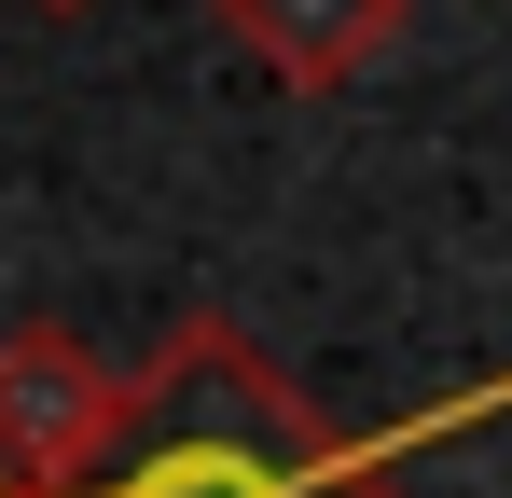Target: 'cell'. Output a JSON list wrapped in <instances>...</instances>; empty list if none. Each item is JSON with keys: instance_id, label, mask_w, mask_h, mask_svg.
Listing matches in <instances>:
<instances>
[{"instance_id": "cell-1", "label": "cell", "mask_w": 512, "mask_h": 498, "mask_svg": "<svg viewBox=\"0 0 512 498\" xmlns=\"http://www.w3.org/2000/svg\"><path fill=\"white\" fill-rule=\"evenodd\" d=\"M429 429H402V443H429ZM402 443H346L236 319H180L139 360L125 443L84 498H402Z\"/></svg>"}, {"instance_id": "cell-2", "label": "cell", "mask_w": 512, "mask_h": 498, "mask_svg": "<svg viewBox=\"0 0 512 498\" xmlns=\"http://www.w3.org/2000/svg\"><path fill=\"white\" fill-rule=\"evenodd\" d=\"M125 388L139 374H111L84 332L14 319L0 332V471L28 498H84L111 471V443H125Z\"/></svg>"}, {"instance_id": "cell-3", "label": "cell", "mask_w": 512, "mask_h": 498, "mask_svg": "<svg viewBox=\"0 0 512 498\" xmlns=\"http://www.w3.org/2000/svg\"><path fill=\"white\" fill-rule=\"evenodd\" d=\"M208 14H222V42L263 56L291 97H333V83H360L388 42H402L416 0H208Z\"/></svg>"}, {"instance_id": "cell-4", "label": "cell", "mask_w": 512, "mask_h": 498, "mask_svg": "<svg viewBox=\"0 0 512 498\" xmlns=\"http://www.w3.org/2000/svg\"><path fill=\"white\" fill-rule=\"evenodd\" d=\"M0 498H28V485H14V471H0Z\"/></svg>"}]
</instances>
